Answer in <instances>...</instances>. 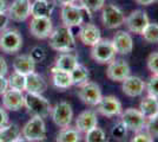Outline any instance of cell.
Masks as SVG:
<instances>
[{
  "instance_id": "obj_1",
  "label": "cell",
  "mask_w": 158,
  "mask_h": 142,
  "mask_svg": "<svg viewBox=\"0 0 158 142\" xmlns=\"http://www.w3.org/2000/svg\"><path fill=\"white\" fill-rule=\"evenodd\" d=\"M50 46L58 52H71L76 49V39L73 36L72 28L61 26L54 28L50 34Z\"/></svg>"
},
{
  "instance_id": "obj_2",
  "label": "cell",
  "mask_w": 158,
  "mask_h": 142,
  "mask_svg": "<svg viewBox=\"0 0 158 142\" xmlns=\"http://www.w3.org/2000/svg\"><path fill=\"white\" fill-rule=\"evenodd\" d=\"M86 15L91 17V13L85 11L80 5L70 4L61 7L60 11V19L64 26L67 27H78L81 26L86 21Z\"/></svg>"
},
{
  "instance_id": "obj_3",
  "label": "cell",
  "mask_w": 158,
  "mask_h": 142,
  "mask_svg": "<svg viewBox=\"0 0 158 142\" xmlns=\"http://www.w3.org/2000/svg\"><path fill=\"white\" fill-rule=\"evenodd\" d=\"M24 107L27 109L28 114H31L32 116H40L43 118L51 115L52 110V107L46 97H44L41 94L32 93H26Z\"/></svg>"
},
{
  "instance_id": "obj_4",
  "label": "cell",
  "mask_w": 158,
  "mask_h": 142,
  "mask_svg": "<svg viewBox=\"0 0 158 142\" xmlns=\"http://www.w3.org/2000/svg\"><path fill=\"white\" fill-rule=\"evenodd\" d=\"M21 135L31 142L44 141L46 139V124L43 117L32 116L21 128Z\"/></svg>"
},
{
  "instance_id": "obj_5",
  "label": "cell",
  "mask_w": 158,
  "mask_h": 142,
  "mask_svg": "<svg viewBox=\"0 0 158 142\" xmlns=\"http://www.w3.org/2000/svg\"><path fill=\"white\" fill-rule=\"evenodd\" d=\"M23 46V37L15 28H5L0 32V50L5 54H15Z\"/></svg>"
},
{
  "instance_id": "obj_6",
  "label": "cell",
  "mask_w": 158,
  "mask_h": 142,
  "mask_svg": "<svg viewBox=\"0 0 158 142\" xmlns=\"http://www.w3.org/2000/svg\"><path fill=\"white\" fill-rule=\"evenodd\" d=\"M102 21L103 25L109 30L118 28L124 25L125 14L118 6L113 4H107L102 8Z\"/></svg>"
},
{
  "instance_id": "obj_7",
  "label": "cell",
  "mask_w": 158,
  "mask_h": 142,
  "mask_svg": "<svg viewBox=\"0 0 158 142\" xmlns=\"http://www.w3.org/2000/svg\"><path fill=\"white\" fill-rule=\"evenodd\" d=\"M91 47V57L99 64H106L114 59L116 50L110 39H100Z\"/></svg>"
},
{
  "instance_id": "obj_8",
  "label": "cell",
  "mask_w": 158,
  "mask_h": 142,
  "mask_svg": "<svg viewBox=\"0 0 158 142\" xmlns=\"http://www.w3.org/2000/svg\"><path fill=\"white\" fill-rule=\"evenodd\" d=\"M120 122L125 126L127 130L131 131H140L143 130L146 123V118L145 116L140 113L139 109L136 108H129L125 109L124 111L120 113Z\"/></svg>"
},
{
  "instance_id": "obj_9",
  "label": "cell",
  "mask_w": 158,
  "mask_h": 142,
  "mask_svg": "<svg viewBox=\"0 0 158 142\" xmlns=\"http://www.w3.org/2000/svg\"><path fill=\"white\" fill-rule=\"evenodd\" d=\"M51 116H52L53 122L60 128L71 126L73 118L72 105L66 101L58 102L51 110Z\"/></svg>"
},
{
  "instance_id": "obj_10",
  "label": "cell",
  "mask_w": 158,
  "mask_h": 142,
  "mask_svg": "<svg viewBox=\"0 0 158 142\" xmlns=\"http://www.w3.org/2000/svg\"><path fill=\"white\" fill-rule=\"evenodd\" d=\"M78 97L81 100L83 103L91 105V107H96L99 103V101L102 100L103 95H102L100 87L97 83L87 81L84 84L79 85Z\"/></svg>"
},
{
  "instance_id": "obj_11",
  "label": "cell",
  "mask_w": 158,
  "mask_h": 142,
  "mask_svg": "<svg viewBox=\"0 0 158 142\" xmlns=\"http://www.w3.org/2000/svg\"><path fill=\"white\" fill-rule=\"evenodd\" d=\"M28 30L37 39H46L53 31L52 20L50 17H32Z\"/></svg>"
},
{
  "instance_id": "obj_12",
  "label": "cell",
  "mask_w": 158,
  "mask_h": 142,
  "mask_svg": "<svg viewBox=\"0 0 158 142\" xmlns=\"http://www.w3.org/2000/svg\"><path fill=\"white\" fill-rule=\"evenodd\" d=\"M7 15L10 20L23 23L31 15V1L30 0H13L7 7Z\"/></svg>"
},
{
  "instance_id": "obj_13",
  "label": "cell",
  "mask_w": 158,
  "mask_h": 142,
  "mask_svg": "<svg viewBox=\"0 0 158 142\" xmlns=\"http://www.w3.org/2000/svg\"><path fill=\"white\" fill-rule=\"evenodd\" d=\"M150 23L148 13L143 10H135L127 17H125V24L127 30L135 34H142L146 25Z\"/></svg>"
},
{
  "instance_id": "obj_14",
  "label": "cell",
  "mask_w": 158,
  "mask_h": 142,
  "mask_svg": "<svg viewBox=\"0 0 158 142\" xmlns=\"http://www.w3.org/2000/svg\"><path fill=\"white\" fill-rule=\"evenodd\" d=\"M131 69L124 59H112L106 69V76L113 82H123L130 76Z\"/></svg>"
},
{
  "instance_id": "obj_15",
  "label": "cell",
  "mask_w": 158,
  "mask_h": 142,
  "mask_svg": "<svg viewBox=\"0 0 158 142\" xmlns=\"http://www.w3.org/2000/svg\"><path fill=\"white\" fill-rule=\"evenodd\" d=\"M96 107L99 114L105 117H114L123 111L122 103L116 96H103Z\"/></svg>"
},
{
  "instance_id": "obj_16",
  "label": "cell",
  "mask_w": 158,
  "mask_h": 142,
  "mask_svg": "<svg viewBox=\"0 0 158 142\" xmlns=\"http://www.w3.org/2000/svg\"><path fill=\"white\" fill-rule=\"evenodd\" d=\"M1 96H2V107L6 110L18 111L21 108H24L25 95L21 91L8 88Z\"/></svg>"
},
{
  "instance_id": "obj_17",
  "label": "cell",
  "mask_w": 158,
  "mask_h": 142,
  "mask_svg": "<svg viewBox=\"0 0 158 142\" xmlns=\"http://www.w3.org/2000/svg\"><path fill=\"white\" fill-rule=\"evenodd\" d=\"M111 41L116 50V54L125 56L130 54L133 50V41L131 34L127 31H117Z\"/></svg>"
},
{
  "instance_id": "obj_18",
  "label": "cell",
  "mask_w": 158,
  "mask_h": 142,
  "mask_svg": "<svg viewBox=\"0 0 158 142\" xmlns=\"http://www.w3.org/2000/svg\"><path fill=\"white\" fill-rule=\"evenodd\" d=\"M78 37L80 41L86 45V46H93L96 43H98L102 39V34H100V30L94 24L91 23H84L80 30H79Z\"/></svg>"
},
{
  "instance_id": "obj_19",
  "label": "cell",
  "mask_w": 158,
  "mask_h": 142,
  "mask_svg": "<svg viewBox=\"0 0 158 142\" xmlns=\"http://www.w3.org/2000/svg\"><path fill=\"white\" fill-rule=\"evenodd\" d=\"M122 90L129 97H138L145 91V82L137 76H129L122 82Z\"/></svg>"
},
{
  "instance_id": "obj_20",
  "label": "cell",
  "mask_w": 158,
  "mask_h": 142,
  "mask_svg": "<svg viewBox=\"0 0 158 142\" xmlns=\"http://www.w3.org/2000/svg\"><path fill=\"white\" fill-rule=\"evenodd\" d=\"M98 126V117L93 110H84L76 118V128L80 133H87L89 130Z\"/></svg>"
},
{
  "instance_id": "obj_21",
  "label": "cell",
  "mask_w": 158,
  "mask_h": 142,
  "mask_svg": "<svg viewBox=\"0 0 158 142\" xmlns=\"http://www.w3.org/2000/svg\"><path fill=\"white\" fill-rule=\"evenodd\" d=\"M13 70L15 72L27 76L35 71V62L31 58L30 54H19L14 58Z\"/></svg>"
},
{
  "instance_id": "obj_22",
  "label": "cell",
  "mask_w": 158,
  "mask_h": 142,
  "mask_svg": "<svg viewBox=\"0 0 158 142\" xmlns=\"http://www.w3.org/2000/svg\"><path fill=\"white\" fill-rule=\"evenodd\" d=\"M47 90V83L46 81L37 74L35 71L32 74L26 76V93H32V94H44Z\"/></svg>"
},
{
  "instance_id": "obj_23",
  "label": "cell",
  "mask_w": 158,
  "mask_h": 142,
  "mask_svg": "<svg viewBox=\"0 0 158 142\" xmlns=\"http://www.w3.org/2000/svg\"><path fill=\"white\" fill-rule=\"evenodd\" d=\"M51 71V76H52V83L56 88L58 89H69L70 87H72V78H71V74L60 70V69L52 67L50 69Z\"/></svg>"
},
{
  "instance_id": "obj_24",
  "label": "cell",
  "mask_w": 158,
  "mask_h": 142,
  "mask_svg": "<svg viewBox=\"0 0 158 142\" xmlns=\"http://www.w3.org/2000/svg\"><path fill=\"white\" fill-rule=\"evenodd\" d=\"M54 4L50 0H34L31 2L32 17H51L54 11Z\"/></svg>"
},
{
  "instance_id": "obj_25",
  "label": "cell",
  "mask_w": 158,
  "mask_h": 142,
  "mask_svg": "<svg viewBox=\"0 0 158 142\" xmlns=\"http://www.w3.org/2000/svg\"><path fill=\"white\" fill-rule=\"evenodd\" d=\"M78 63V58L74 54H72V52H61L54 62V67L60 69V70L71 72L73 69L77 67Z\"/></svg>"
},
{
  "instance_id": "obj_26",
  "label": "cell",
  "mask_w": 158,
  "mask_h": 142,
  "mask_svg": "<svg viewBox=\"0 0 158 142\" xmlns=\"http://www.w3.org/2000/svg\"><path fill=\"white\" fill-rule=\"evenodd\" d=\"M139 110L145 116V118H150L152 116H155L156 114H158V98L152 95L145 96L140 101Z\"/></svg>"
},
{
  "instance_id": "obj_27",
  "label": "cell",
  "mask_w": 158,
  "mask_h": 142,
  "mask_svg": "<svg viewBox=\"0 0 158 142\" xmlns=\"http://www.w3.org/2000/svg\"><path fill=\"white\" fill-rule=\"evenodd\" d=\"M81 141V134L76 127L67 126L59 130L57 134L56 142H80Z\"/></svg>"
},
{
  "instance_id": "obj_28",
  "label": "cell",
  "mask_w": 158,
  "mask_h": 142,
  "mask_svg": "<svg viewBox=\"0 0 158 142\" xmlns=\"http://www.w3.org/2000/svg\"><path fill=\"white\" fill-rule=\"evenodd\" d=\"M20 133V127L17 123H7L0 128V142H13Z\"/></svg>"
},
{
  "instance_id": "obj_29",
  "label": "cell",
  "mask_w": 158,
  "mask_h": 142,
  "mask_svg": "<svg viewBox=\"0 0 158 142\" xmlns=\"http://www.w3.org/2000/svg\"><path fill=\"white\" fill-rule=\"evenodd\" d=\"M70 74H71L73 85H78V87L81 85V84H84V83H86V82L89 81V77H90L87 68L84 67L83 64H79V63Z\"/></svg>"
},
{
  "instance_id": "obj_30",
  "label": "cell",
  "mask_w": 158,
  "mask_h": 142,
  "mask_svg": "<svg viewBox=\"0 0 158 142\" xmlns=\"http://www.w3.org/2000/svg\"><path fill=\"white\" fill-rule=\"evenodd\" d=\"M7 82H8V88L10 89L18 90L21 93H24L26 89V76L25 75H21L14 71L13 74L7 78Z\"/></svg>"
},
{
  "instance_id": "obj_31",
  "label": "cell",
  "mask_w": 158,
  "mask_h": 142,
  "mask_svg": "<svg viewBox=\"0 0 158 142\" xmlns=\"http://www.w3.org/2000/svg\"><path fill=\"white\" fill-rule=\"evenodd\" d=\"M142 37L145 41L150 43V44H155L158 43V24L157 23H149L144 31L142 32Z\"/></svg>"
},
{
  "instance_id": "obj_32",
  "label": "cell",
  "mask_w": 158,
  "mask_h": 142,
  "mask_svg": "<svg viewBox=\"0 0 158 142\" xmlns=\"http://www.w3.org/2000/svg\"><path fill=\"white\" fill-rule=\"evenodd\" d=\"M85 142H109L105 131L98 126L85 133Z\"/></svg>"
},
{
  "instance_id": "obj_33",
  "label": "cell",
  "mask_w": 158,
  "mask_h": 142,
  "mask_svg": "<svg viewBox=\"0 0 158 142\" xmlns=\"http://www.w3.org/2000/svg\"><path fill=\"white\" fill-rule=\"evenodd\" d=\"M79 5L89 13L92 14L104 7L105 0H79Z\"/></svg>"
},
{
  "instance_id": "obj_34",
  "label": "cell",
  "mask_w": 158,
  "mask_h": 142,
  "mask_svg": "<svg viewBox=\"0 0 158 142\" xmlns=\"http://www.w3.org/2000/svg\"><path fill=\"white\" fill-rule=\"evenodd\" d=\"M144 128L146 133H149L152 137H158V114L150 118H146Z\"/></svg>"
},
{
  "instance_id": "obj_35",
  "label": "cell",
  "mask_w": 158,
  "mask_h": 142,
  "mask_svg": "<svg viewBox=\"0 0 158 142\" xmlns=\"http://www.w3.org/2000/svg\"><path fill=\"white\" fill-rule=\"evenodd\" d=\"M145 90L149 95L158 98V74H152L148 83H145Z\"/></svg>"
},
{
  "instance_id": "obj_36",
  "label": "cell",
  "mask_w": 158,
  "mask_h": 142,
  "mask_svg": "<svg viewBox=\"0 0 158 142\" xmlns=\"http://www.w3.org/2000/svg\"><path fill=\"white\" fill-rule=\"evenodd\" d=\"M30 56H31V58H32L35 63H41V62L46 58V52H45V50H44L43 47L34 46L32 50H31Z\"/></svg>"
},
{
  "instance_id": "obj_37",
  "label": "cell",
  "mask_w": 158,
  "mask_h": 142,
  "mask_svg": "<svg viewBox=\"0 0 158 142\" xmlns=\"http://www.w3.org/2000/svg\"><path fill=\"white\" fill-rule=\"evenodd\" d=\"M126 133H127V128L120 121L117 124H114L111 130V134L114 139H123L126 135Z\"/></svg>"
},
{
  "instance_id": "obj_38",
  "label": "cell",
  "mask_w": 158,
  "mask_h": 142,
  "mask_svg": "<svg viewBox=\"0 0 158 142\" xmlns=\"http://www.w3.org/2000/svg\"><path fill=\"white\" fill-rule=\"evenodd\" d=\"M148 69L152 74H158V52H153L148 57Z\"/></svg>"
},
{
  "instance_id": "obj_39",
  "label": "cell",
  "mask_w": 158,
  "mask_h": 142,
  "mask_svg": "<svg viewBox=\"0 0 158 142\" xmlns=\"http://www.w3.org/2000/svg\"><path fill=\"white\" fill-rule=\"evenodd\" d=\"M131 142H153V137L149 133L140 130V131L136 133V135L133 136Z\"/></svg>"
},
{
  "instance_id": "obj_40",
  "label": "cell",
  "mask_w": 158,
  "mask_h": 142,
  "mask_svg": "<svg viewBox=\"0 0 158 142\" xmlns=\"http://www.w3.org/2000/svg\"><path fill=\"white\" fill-rule=\"evenodd\" d=\"M8 21H10V18L7 15V12H0V32L7 28Z\"/></svg>"
},
{
  "instance_id": "obj_41",
  "label": "cell",
  "mask_w": 158,
  "mask_h": 142,
  "mask_svg": "<svg viewBox=\"0 0 158 142\" xmlns=\"http://www.w3.org/2000/svg\"><path fill=\"white\" fill-rule=\"evenodd\" d=\"M8 118L10 117H8L6 109L4 108V107H0V128L6 126L7 123H8Z\"/></svg>"
},
{
  "instance_id": "obj_42",
  "label": "cell",
  "mask_w": 158,
  "mask_h": 142,
  "mask_svg": "<svg viewBox=\"0 0 158 142\" xmlns=\"http://www.w3.org/2000/svg\"><path fill=\"white\" fill-rule=\"evenodd\" d=\"M8 72V65L4 57L0 56V76H6Z\"/></svg>"
},
{
  "instance_id": "obj_43",
  "label": "cell",
  "mask_w": 158,
  "mask_h": 142,
  "mask_svg": "<svg viewBox=\"0 0 158 142\" xmlns=\"http://www.w3.org/2000/svg\"><path fill=\"white\" fill-rule=\"evenodd\" d=\"M8 89V82L5 76H0V96Z\"/></svg>"
},
{
  "instance_id": "obj_44",
  "label": "cell",
  "mask_w": 158,
  "mask_h": 142,
  "mask_svg": "<svg viewBox=\"0 0 158 142\" xmlns=\"http://www.w3.org/2000/svg\"><path fill=\"white\" fill-rule=\"evenodd\" d=\"M54 6H65V5H70V4H74L77 0H52Z\"/></svg>"
},
{
  "instance_id": "obj_45",
  "label": "cell",
  "mask_w": 158,
  "mask_h": 142,
  "mask_svg": "<svg viewBox=\"0 0 158 142\" xmlns=\"http://www.w3.org/2000/svg\"><path fill=\"white\" fill-rule=\"evenodd\" d=\"M138 5H142V6H150L152 4L157 2L158 0H135Z\"/></svg>"
},
{
  "instance_id": "obj_46",
  "label": "cell",
  "mask_w": 158,
  "mask_h": 142,
  "mask_svg": "<svg viewBox=\"0 0 158 142\" xmlns=\"http://www.w3.org/2000/svg\"><path fill=\"white\" fill-rule=\"evenodd\" d=\"M7 11V5L5 0H0V12H6Z\"/></svg>"
},
{
  "instance_id": "obj_47",
  "label": "cell",
  "mask_w": 158,
  "mask_h": 142,
  "mask_svg": "<svg viewBox=\"0 0 158 142\" xmlns=\"http://www.w3.org/2000/svg\"><path fill=\"white\" fill-rule=\"evenodd\" d=\"M13 142H31V141H28V140H27V139H25L23 135H19Z\"/></svg>"
},
{
  "instance_id": "obj_48",
  "label": "cell",
  "mask_w": 158,
  "mask_h": 142,
  "mask_svg": "<svg viewBox=\"0 0 158 142\" xmlns=\"http://www.w3.org/2000/svg\"><path fill=\"white\" fill-rule=\"evenodd\" d=\"M39 142H43V141H39Z\"/></svg>"
}]
</instances>
